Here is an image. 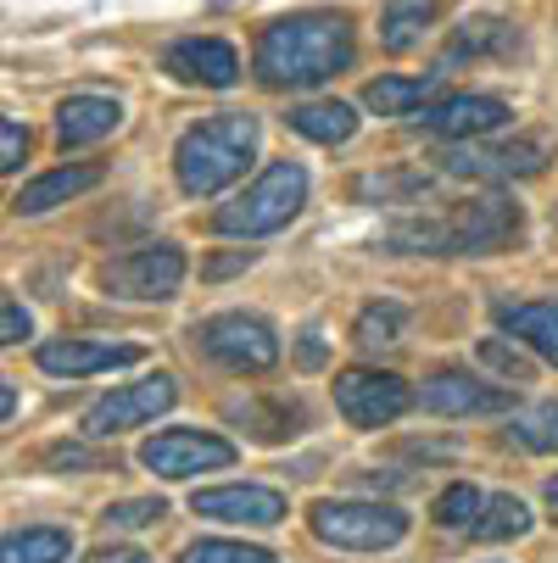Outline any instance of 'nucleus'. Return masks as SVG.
Returning <instances> with one entry per match:
<instances>
[{
	"mask_svg": "<svg viewBox=\"0 0 558 563\" xmlns=\"http://www.w3.org/2000/svg\"><path fill=\"white\" fill-rule=\"evenodd\" d=\"M358 56L352 45V18L347 12H296L263 29L258 40V85L269 90H313L325 78L347 73Z\"/></svg>",
	"mask_w": 558,
	"mask_h": 563,
	"instance_id": "1",
	"label": "nucleus"
},
{
	"mask_svg": "<svg viewBox=\"0 0 558 563\" xmlns=\"http://www.w3.org/2000/svg\"><path fill=\"white\" fill-rule=\"evenodd\" d=\"M519 240V207L508 196L458 201L430 218H403L385 229V252L396 257H492Z\"/></svg>",
	"mask_w": 558,
	"mask_h": 563,
	"instance_id": "2",
	"label": "nucleus"
},
{
	"mask_svg": "<svg viewBox=\"0 0 558 563\" xmlns=\"http://www.w3.org/2000/svg\"><path fill=\"white\" fill-rule=\"evenodd\" d=\"M258 156V118L252 112H218L196 129L179 134L174 145V174L185 196H218L223 185H234L247 174V163Z\"/></svg>",
	"mask_w": 558,
	"mask_h": 563,
	"instance_id": "3",
	"label": "nucleus"
},
{
	"mask_svg": "<svg viewBox=\"0 0 558 563\" xmlns=\"http://www.w3.org/2000/svg\"><path fill=\"white\" fill-rule=\"evenodd\" d=\"M302 201H307V168H302V163H269V168L258 174V185H247L241 201L218 207L212 223H218V234H247V240H258V234L285 229V223L302 212Z\"/></svg>",
	"mask_w": 558,
	"mask_h": 563,
	"instance_id": "4",
	"label": "nucleus"
},
{
	"mask_svg": "<svg viewBox=\"0 0 558 563\" xmlns=\"http://www.w3.org/2000/svg\"><path fill=\"white\" fill-rule=\"evenodd\" d=\"M307 530L341 552H380L408 536V514L391 503H363V497H325L307 508Z\"/></svg>",
	"mask_w": 558,
	"mask_h": 563,
	"instance_id": "5",
	"label": "nucleus"
},
{
	"mask_svg": "<svg viewBox=\"0 0 558 563\" xmlns=\"http://www.w3.org/2000/svg\"><path fill=\"white\" fill-rule=\"evenodd\" d=\"M196 346H201V357H212L229 374H263V368L280 363V335H274L269 318H258V312L201 318V324H196Z\"/></svg>",
	"mask_w": 558,
	"mask_h": 563,
	"instance_id": "6",
	"label": "nucleus"
},
{
	"mask_svg": "<svg viewBox=\"0 0 558 563\" xmlns=\"http://www.w3.org/2000/svg\"><path fill=\"white\" fill-rule=\"evenodd\" d=\"M558 156V140L552 134H519V140H503V145H481V140H452L441 151V168L447 174H463V179H536L547 163Z\"/></svg>",
	"mask_w": 558,
	"mask_h": 563,
	"instance_id": "7",
	"label": "nucleus"
},
{
	"mask_svg": "<svg viewBox=\"0 0 558 563\" xmlns=\"http://www.w3.org/2000/svg\"><path fill=\"white\" fill-rule=\"evenodd\" d=\"M101 285L123 301H168L185 285V252L174 240H156V246H140V252L107 263Z\"/></svg>",
	"mask_w": 558,
	"mask_h": 563,
	"instance_id": "8",
	"label": "nucleus"
},
{
	"mask_svg": "<svg viewBox=\"0 0 558 563\" xmlns=\"http://www.w3.org/2000/svg\"><path fill=\"white\" fill-rule=\"evenodd\" d=\"M408 401H414V390L396 374H385V368H347V374H336V408H341V419L352 430H380L391 419H403Z\"/></svg>",
	"mask_w": 558,
	"mask_h": 563,
	"instance_id": "9",
	"label": "nucleus"
},
{
	"mask_svg": "<svg viewBox=\"0 0 558 563\" xmlns=\"http://www.w3.org/2000/svg\"><path fill=\"white\" fill-rule=\"evenodd\" d=\"M174 396H179V390H174L168 374L118 385L112 396H101L96 408L85 413V435H90V441H112V435H123V430H140V424H151L156 413H168Z\"/></svg>",
	"mask_w": 558,
	"mask_h": 563,
	"instance_id": "10",
	"label": "nucleus"
},
{
	"mask_svg": "<svg viewBox=\"0 0 558 563\" xmlns=\"http://www.w3.org/2000/svg\"><path fill=\"white\" fill-rule=\"evenodd\" d=\"M140 463L156 479H190V474H207V468H229L234 446L207 435V430H163L156 441L140 446Z\"/></svg>",
	"mask_w": 558,
	"mask_h": 563,
	"instance_id": "11",
	"label": "nucleus"
},
{
	"mask_svg": "<svg viewBox=\"0 0 558 563\" xmlns=\"http://www.w3.org/2000/svg\"><path fill=\"white\" fill-rule=\"evenodd\" d=\"M419 401L441 419H486V413H508L514 408V390L508 385H481L463 368H441L419 385Z\"/></svg>",
	"mask_w": 558,
	"mask_h": 563,
	"instance_id": "12",
	"label": "nucleus"
},
{
	"mask_svg": "<svg viewBox=\"0 0 558 563\" xmlns=\"http://www.w3.org/2000/svg\"><path fill=\"white\" fill-rule=\"evenodd\" d=\"M508 101L497 96H447V101H430L419 112V129L436 134V140H486L497 129H508Z\"/></svg>",
	"mask_w": 558,
	"mask_h": 563,
	"instance_id": "13",
	"label": "nucleus"
},
{
	"mask_svg": "<svg viewBox=\"0 0 558 563\" xmlns=\"http://www.w3.org/2000/svg\"><path fill=\"white\" fill-rule=\"evenodd\" d=\"M34 357H40L45 374L85 379V374H107V368H134V363L145 357V346H134V341H85V335H62V341H45Z\"/></svg>",
	"mask_w": 558,
	"mask_h": 563,
	"instance_id": "14",
	"label": "nucleus"
},
{
	"mask_svg": "<svg viewBox=\"0 0 558 563\" xmlns=\"http://www.w3.org/2000/svg\"><path fill=\"white\" fill-rule=\"evenodd\" d=\"M190 514L196 519H218V525L269 530V525L285 519V497L269 492V486H218V492H196L190 497Z\"/></svg>",
	"mask_w": 558,
	"mask_h": 563,
	"instance_id": "15",
	"label": "nucleus"
},
{
	"mask_svg": "<svg viewBox=\"0 0 558 563\" xmlns=\"http://www.w3.org/2000/svg\"><path fill=\"white\" fill-rule=\"evenodd\" d=\"M163 67L179 78V85H207V90H229L241 78V56H234L223 40H174L163 51Z\"/></svg>",
	"mask_w": 558,
	"mask_h": 563,
	"instance_id": "16",
	"label": "nucleus"
},
{
	"mask_svg": "<svg viewBox=\"0 0 558 563\" xmlns=\"http://www.w3.org/2000/svg\"><path fill=\"white\" fill-rule=\"evenodd\" d=\"M123 123V107L112 96H67L56 107V140L62 145H96L107 134H118Z\"/></svg>",
	"mask_w": 558,
	"mask_h": 563,
	"instance_id": "17",
	"label": "nucleus"
},
{
	"mask_svg": "<svg viewBox=\"0 0 558 563\" xmlns=\"http://www.w3.org/2000/svg\"><path fill=\"white\" fill-rule=\"evenodd\" d=\"M90 185H101V168H90V163L51 168V174H40L34 185H23V190L12 196V212L40 218V212H51V207H62V201H73V196H85Z\"/></svg>",
	"mask_w": 558,
	"mask_h": 563,
	"instance_id": "18",
	"label": "nucleus"
},
{
	"mask_svg": "<svg viewBox=\"0 0 558 563\" xmlns=\"http://www.w3.org/2000/svg\"><path fill=\"white\" fill-rule=\"evenodd\" d=\"M497 324L519 335L536 357L558 363V301H497Z\"/></svg>",
	"mask_w": 558,
	"mask_h": 563,
	"instance_id": "19",
	"label": "nucleus"
},
{
	"mask_svg": "<svg viewBox=\"0 0 558 563\" xmlns=\"http://www.w3.org/2000/svg\"><path fill=\"white\" fill-rule=\"evenodd\" d=\"M436 90H441V73H425V78H391V73H380L374 85L363 90V107L380 112V118H419L436 101Z\"/></svg>",
	"mask_w": 558,
	"mask_h": 563,
	"instance_id": "20",
	"label": "nucleus"
},
{
	"mask_svg": "<svg viewBox=\"0 0 558 563\" xmlns=\"http://www.w3.org/2000/svg\"><path fill=\"white\" fill-rule=\"evenodd\" d=\"M302 140H313V145H347L352 134H358V112L347 107V101H307V107H291V118H285Z\"/></svg>",
	"mask_w": 558,
	"mask_h": 563,
	"instance_id": "21",
	"label": "nucleus"
},
{
	"mask_svg": "<svg viewBox=\"0 0 558 563\" xmlns=\"http://www.w3.org/2000/svg\"><path fill=\"white\" fill-rule=\"evenodd\" d=\"M519 45V34H514V23H503V18H469V23H458V34H452V45H447V56H441V67H452V62H474V56H508Z\"/></svg>",
	"mask_w": 558,
	"mask_h": 563,
	"instance_id": "22",
	"label": "nucleus"
},
{
	"mask_svg": "<svg viewBox=\"0 0 558 563\" xmlns=\"http://www.w3.org/2000/svg\"><path fill=\"white\" fill-rule=\"evenodd\" d=\"M403 330H408V307L403 301H369L352 318V346L358 352H391V346H403Z\"/></svg>",
	"mask_w": 558,
	"mask_h": 563,
	"instance_id": "23",
	"label": "nucleus"
},
{
	"mask_svg": "<svg viewBox=\"0 0 558 563\" xmlns=\"http://www.w3.org/2000/svg\"><path fill=\"white\" fill-rule=\"evenodd\" d=\"M430 18H436V0H385V18H380V45H385L391 56L414 51V45L425 40Z\"/></svg>",
	"mask_w": 558,
	"mask_h": 563,
	"instance_id": "24",
	"label": "nucleus"
},
{
	"mask_svg": "<svg viewBox=\"0 0 558 563\" xmlns=\"http://www.w3.org/2000/svg\"><path fill=\"white\" fill-rule=\"evenodd\" d=\"M229 419L234 424H247L258 441H285V435H296V424H302V408H269V401H258V396H247V401H229Z\"/></svg>",
	"mask_w": 558,
	"mask_h": 563,
	"instance_id": "25",
	"label": "nucleus"
},
{
	"mask_svg": "<svg viewBox=\"0 0 558 563\" xmlns=\"http://www.w3.org/2000/svg\"><path fill=\"white\" fill-rule=\"evenodd\" d=\"M67 552H73V536L56 530V525L7 536V563H67Z\"/></svg>",
	"mask_w": 558,
	"mask_h": 563,
	"instance_id": "26",
	"label": "nucleus"
},
{
	"mask_svg": "<svg viewBox=\"0 0 558 563\" xmlns=\"http://www.w3.org/2000/svg\"><path fill=\"white\" fill-rule=\"evenodd\" d=\"M525 530H530V508L519 497H492L481 508V519L469 525L474 541H508V536H525Z\"/></svg>",
	"mask_w": 558,
	"mask_h": 563,
	"instance_id": "27",
	"label": "nucleus"
},
{
	"mask_svg": "<svg viewBox=\"0 0 558 563\" xmlns=\"http://www.w3.org/2000/svg\"><path fill=\"white\" fill-rule=\"evenodd\" d=\"M425 185H430L425 174H363V179H352V196H358V201L396 207L403 196H414V190H425Z\"/></svg>",
	"mask_w": 558,
	"mask_h": 563,
	"instance_id": "28",
	"label": "nucleus"
},
{
	"mask_svg": "<svg viewBox=\"0 0 558 563\" xmlns=\"http://www.w3.org/2000/svg\"><path fill=\"white\" fill-rule=\"evenodd\" d=\"M514 435L530 452H558V401H536V408H525L514 419Z\"/></svg>",
	"mask_w": 558,
	"mask_h": 563,
	"instance_id": "29",
	"label": "nucleus"
},
{
	"mask_svg": "<svg viewBox=\"0 0 558 563\" xmlns=\"http://www.w3.org/2000/svg\"><path fill=\"white\" fill-rule=\"evenodd\" d=\"M481 508H486V497L469 486V479H458V486H447L441 497H436V525H447V530H469L474 519H481Z\"/></svg>",
	"mask_w": 558,
	"mask_h": 563,
	"instance_id": "30",
	"label": "nucleus"
},
{
	"mask_svg": "<svg viewBox=\"0 0 558 563\" xmlns=\"http://www.w3.org/2000/svg\"><path fill=\"white\" fill-rule=\"evenodd\" d=\"M179 563H280V558L263 547H247V541H196V547H185Z\"/></svg>",
	"mask_w": 558,
	"mask_h": 563,
	"instance_id": "31",
	"label": "nucleus"
},
{
	"mask_svg": "<svg viewBox=\"0 0 558 563\" xmlns=\"http://www.w3.org/2000/svg\"><path fill=\"white\" fill-rule=\"evenodd\" d=\"M168 508H163V497H134V503H112L107 514H101V530H145V525H156Z\"/></svg>",
	"mask_w": 558,
	"mask_h": 563,
	"instance_id": "32",
	"label": "nucleus"
},
{
	"mask_svg": "<svg viewBox=\"0 0 558 563\" xmlns=\"http://www.w3.org/2000/svg\"><path fill=\"white\" fill-rule=\"evenodd\" d=\"M23 145H29L23 123H18V118H7V123H0V168H7V174H18V168H23Z\"/></svg>",
	"mask_w": 558,
	"mask_h": 563,
	"instance_id": "33",
	"label": "nucleus"
},
{
	"mask_svg": "<svg viewBox=\"0 0 558 563\" xmlns=\"http://www.w3.org/2000/svg\"><path fill=\"white\" fill-rule=\"evenodd\" d=\"M481 357H486V363H497L503 374H530V363H525L519 352H508L503 341H486V346H481Z\"/></svg>",
	"mask_w": 558,
	"mask_h": 563,
	"instance_id": "34",
	"label": "nucleus"
},
{
	"mask_svg": "<svg viewBox=\"0 0 558 563\" xmlns=\"http://www.w3.org/2000/svg\"><path fill=\"white\" fill-rule=\"evenodd\" d=\"M252 263H258V252H229V257H212L201 274H207V279H229V274H241V268H252Z\"/></svg>",
	"mask_w": 558,
	"mask_h": 563,
	"instance_id": "35",
	"label": "nucleus"
},
{
	"mask_svg": "<svg viewBox=\"0 0 558 563\" xmlns=\"http://www.w3.org/2000/svg\"><path fill=\"white\" fill-rule=\"evenodd\" d=\"M325 357H330L325 335H318V330H307V335H302V346H296V363H302V368H325Z\"/></svg>",
	"mask_w": 558,
	"mask_h": 563,
	"instance_id": "36",
	"label": "nucleus"
},
{
	"mask_svg": "<svg viewBox=\"0 0 558 563\" xmlns=\"http://www.w3.org/2000/svg\"><path fill=\"white\" fill-rule=\"evenodd\" d=\"M29 341V312L18 296H7V346H23Z\"/></svg>",
	"mask_w": 558,
	"mask_h": 563,
	"instance_id": "37",
	"label": "nucleus"
},
{
	"mask_svg": "<svg viewBox=\"0 0 558 563\" xmlns=\"http://www.w3.org/2000/svg\"><path fill=\"white\" fill-rule=\"evenodd\" d=\"M51 463H56V468H101L107 457H101V452H78V446H56Z\"/></svg>",
	"mask_w": 558,
	"mask_h": 563,
	"instance_id": "38",
	"label": "nucleus"
},
{
	"mask_svg": "<svg viewBox=\"0 0 558 563\" xmlns=\"http://www.w3.org/2000/svg\"><path fill=\"white\" fill-rule=\"evenodd\" d=\"M85 563H151V558L134 552V547H107V552H96V558H85Z\"/></svg>",
	"mask_w": 558,
	"mask_h": 563,
	"instance_id": "39",
	"label": "nucleus"
},
{
	"mask_svg": "<svg viewBox=\"0 0 558 563\" xmlns=\"http://www.w3.org/2000/svg\"><path fill=\"white\" fill-rule=\"evenodd\" d=\"M541 497H547V514H552V525H558V474L547 479V492H541Z\"/></svg>",
	"mask_w": 558,
	"mask_h": 563,
	"instance_id": "40",
	"label": "nucleus"
},
{
	"mask_svg": "<svg viewBox=\"0 0 558 563\" xmlns=\"http://www.w3.org/2000/svg\"><path fill=\"white\" fill-rule=\"evenodd\" d=\"M0 408H7V424L18 419V390H12V385H7V390H0Z\"/></svg>",
	"mask_w": 558,
	"mask_h": 563,
	"instance_id": "41",
	"label": "nucleus"
}]
</instances>
